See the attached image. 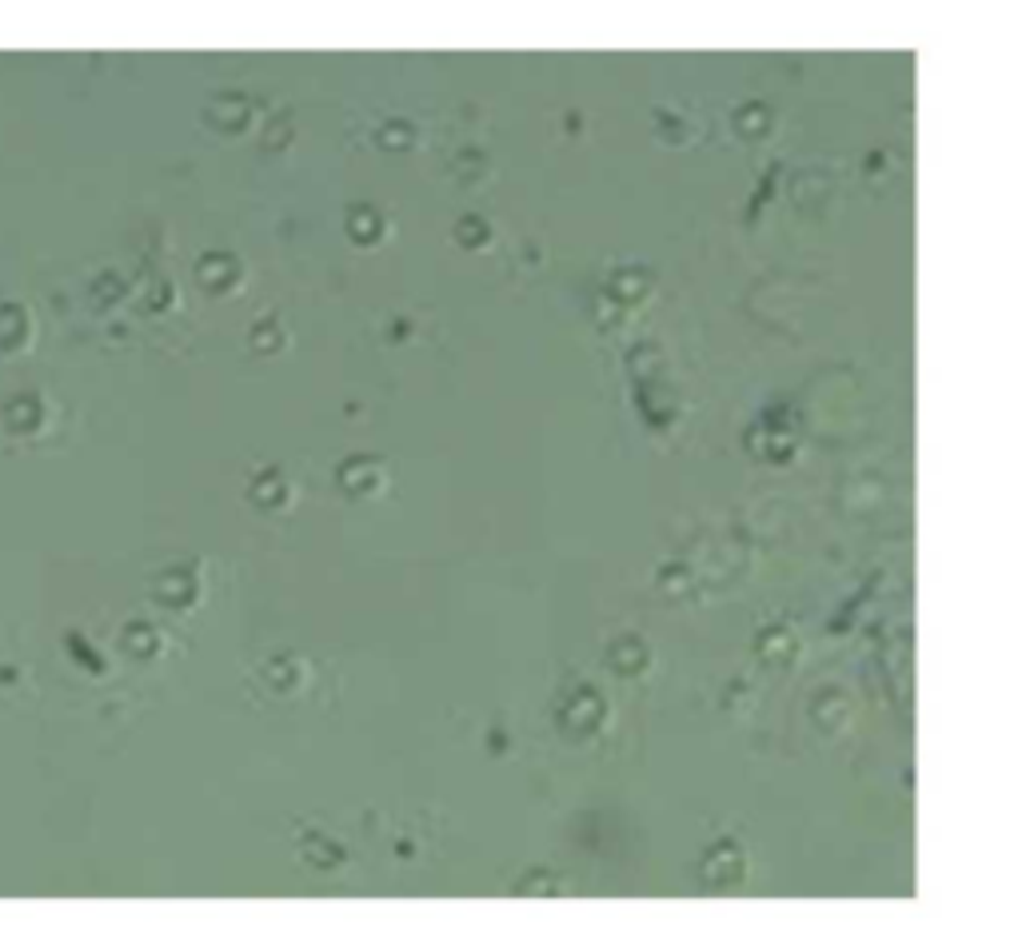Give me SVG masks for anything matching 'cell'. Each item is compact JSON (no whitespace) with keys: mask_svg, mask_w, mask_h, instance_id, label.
<instances>
[{"mask_svg":"<svg viewBox=\"0 0 1022 934\" xmlns=\"http://www.w3.org/2000/svg\"><path fill=\"white\" fill-rule=\"evenodd\" d=\"M388 483V467L380 464V459H371V455H359V459H348L344 467H340V488L352 495H376Z\"/></svg>","mask_w":1022,"mask_h":934,"instance_id":"obj_1","label":"cell"},{"mask_svg":"<svg viewBox=\"0 0 1022 934\" xmlns=\"http://www.w3.org/2000/svg\"><path fill=\"white\" fill-rule=\"evenodd\" d=\"M703 874H707V879H715L719 886L740 883V879H743V855H740V847H715V850H711V859L703 862Z\"/></svg>","mask_w":1022,"mask_h":934,"instance_id":"obj_2","label":"cell"},{"mask_svg":"<svg viewBox=\"0 0 1022 934\" xmlns=\"http://www.w3.org/2000/svg\"><path fill=\"white\" fill-rule=\"evenodd\" d=\"M459 244L483 248V244H488V224H480L476 216H468V220L459 224Z\"/></svg>","mask_w":1022,"mask_h":934,"instance_id":"obj_3","label":"cell"},{"mask_svg":"<svg viewBox=\"0 0 1022 934\" xmlns=\"http://www.w3.org/2000/svg\"><path fill=\"white\" fill-rule=\"evenodd\" d=\"M407 140H412V128L407 124H388L380 132V144H395V148H404Z\"/></svg>","mask_w":1022,"mask_h":934,"instance_id":"obj_4","label":"cell"},{"mask_svg":"<svg viewBox=\"0 0 1022 934\" xmlns=\"http://www.w3.org/2000/svg\"><path fill=\"white\" fill-rule=\"evenodd\" d=\"M376 224H380V220L371 216V209H359L356 212V236H359V240H371V228H376Z\"/></svg>","mask_w":1022,"mask_h":934,"instance_id":"obj_5","label":"cell"},{"mask_svg":"<svg viewBox=\"0 0 1022 934\" xmlns=\"http://www.w3.org/2000/svg\"><path fill=\"white\" fill-rule=\"evenodd\" d=\"M764 652H771V655L791 652V635H787V631H775V635H767V640H764Z\"/></svg>","mask_w":1022,"mask_h":934,"instance_id":"obj_6","label":"cell"}]
</instances>
